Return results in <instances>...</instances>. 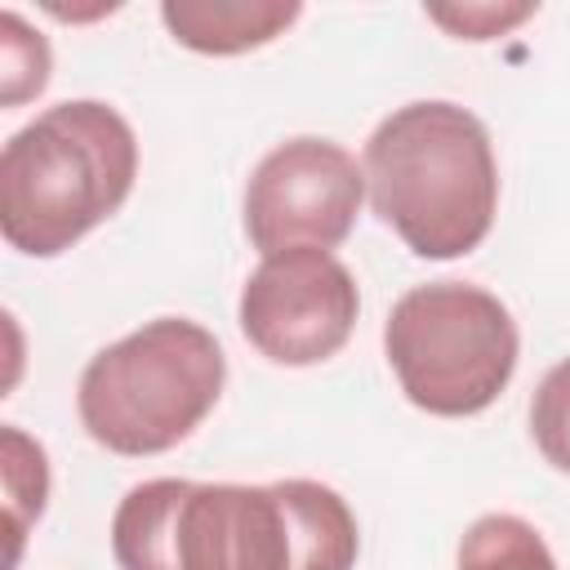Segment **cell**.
I'll return each mask as SVG.
<instances>
[{
  "instance_id": "cell-8",
  "label": "cell",
  "mask_w": 570,
  "mask_h": 570,
  "mask_svg": "<svg viewBox=\"0 0 570 570\" xmlns=\"http://www.w3.org/2000/svg\"><path fill=\"white\" fill-rule=\"evenodd\" d=\"M298 0H165L160 22L183 49L196 53H249L272 45L298 22Z\"/></svg>"
},
{
  "instance_id": "cell-7",
  "label": "cell",
  "mask_w": 570,
  "mask_h": 570,
  "mask_svg": "<svg viewBox=\"0 0 570 570\" xmlns=\"http://www.w3.org/2000/svg\"><path fill=\"white\" fill-rule=\"evenodd\" d=\"M236 316L272 365H321L352 338L361 289L330 249H285L249 272Z\"/></svg>"
},
{
  "instance_id": "cell-12",
  "label": "cell",
  "mask_w": 570,
  "mask_h": 570,
  "mask_svg": "<svg viewBox=\"0 0 570 570\" xmlns=\"http://www.w3.org/2000/svg\"><path fill=\"white\" fill-rule=\"evenodd\" d=\"M530 436L539 454L570 476V356L539 379L530 401Z\"/></svg>"
},
{
  "instance_id": "cell-4",
  "label": "cell",
  "mask_w": 570,
  "mask_h": 570,
  "mask_svg": "<svg viewBox=\"0 0 570 570\" xmlns=\"http://www.w3.org/2000/svg\"><path fill=\"white\" fill-rule=\"evenodd\" d=\"M223 383L227 356L218 338L187 316H156L85 365L76 414L111 454H165L205 423Z\"/></svg>"
},
{
  "instance_id": "cell-2",
  "label": "cell",
  "mask_w": 570,
  "mask_h": 570,
  "mask_svg": "<svg viewBox=\"0 0 570 570\" xmlns=\"http://www.w3.org/2000/svg\"><path fill=\"white\" fill-rule=\"evenodd\" d=\"M370 205L419 258L472 254L499 209V165L485 125L445 98L383 116L361 156Z\"/></svg>"
},
{
  "instance_id": "cell-5",
  "label": "cell",
  "mask_w": 570,
  "mask_h": 570,
  "mask_svg": "<svg viewBox=\"0 0 570 570\" xmlns=\"http://www.w3.org/2000/svg\"><path fill=\"white\" fill-rule=\"evenodd\" d=\"M383 352L410 405L468 419L512 383L521 334L499 294L468 281H428L392 303Z\"/></svg>"
},
{
  "instance_id": "cell-3",
  "label": "cell",
  "mask_w": 570,
  "mask_h": 570,
  "mask_svg": "<svg viewBox=\"0 0 570 570\" xmlns=\"http://www.w3.org/2000/svg\"><path fill=\"white\" fill-rule=\"evenodd\" d=\"M138 138L98 98H67L0 151V232L27 258H58L134 191Z\"/></svg>"
},
{
  "instance_id": "cell-13",
  "label": "cell",
  "mask_w": 570,
  "mask_h": 570,
  "mask_svg": "<svg viewBox=\"0 0 570 570\" xmlns=\"http://www.w3.org/2000/svg\"><path fill=\"white\" fill-rule=\"evenodd\" d=\"M428 18L459 40H490L534 18V4H432Z\"/></svg>"
},
{
  "instance_id": "cell-6",
  "label": "cell",
  "mask_w": 570,
  "mask_h": 570,
  "mask_svg": "<svg viewBox=\"0 0 570 570\" xmlns=\"http://www.w3.org/2000/svg\"><path fill=\"white\" fill-rule=\"evenodd\" d=\"M365 200V169L330 138L276 142L245 183V236L272 258L285 249H334Z\"/></svg>"
},
{
  "instance_id": "cell-1",
  "label": "cell",
  "mask_w": 570,
  "mask_h": 570,
  "mask_svg": "<svg viewBox=\"0 0 570 570\" xmlns=\"http://www.w3.org/2000/svg\"><path fill=\"white\" fill-rule=\"evenodd\" d=\"M361 530L321 481H183L134 485L111 517L120 570H356Z\"/></svg>"
},
{
  "instance_id": "cell-9",
  "label": "cell",
  "mask_w": 570,
  "mask_h": 570,
  "mask_svg": "<svg viewBox=\"0 0 570 570\" xmlns=\"http://www.w3.org/2000/svg\"><path fill=\"white\" fill-rule=\"evenodd\" d=\"M0 476H4V530H9V570L18 566L22 534L31 521H40L49 499V459L45 445L31 441L22 428H0Z\"/></svg>"
},
{
  "instance_id": "cell-10",
  "label": "cell",
  "mask_w": 570,
  "mask_h": 570,
  "mask_svg": "<svg viewBox=\"0 0 570 570\" xmlns=\"http://www.w3.org/2000/svg\"><path fill=\"white\" fill-rule=\"evenodd\" d=\"M459 570H557V561L530 521L512 512H485L459 543Z\"/></svg>"
},
{
  "instance_id": "cell-11",
  "label": "cell",
  "mask_w": 570,
  "mask_h": 570,
  "mask_svg": "<svg viewBox=\"0 0 570 570\" xmlns=\"http://www.w3.org/2000/svg\"><path fill=\"white\" fill-rule=\"evenodd\" d=\"M49 40L18 13L4 9L0 13V107H22L27 98H36L49 85Z\"/></svg>"
}]
</instances>
